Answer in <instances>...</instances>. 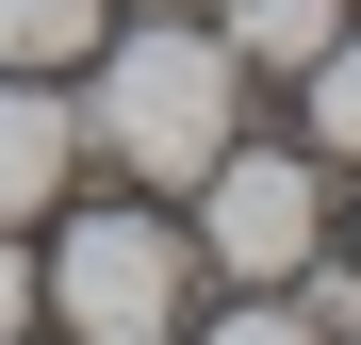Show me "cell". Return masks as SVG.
Instances as JSON below:
<instances>
[{"label":"cell","instance_id":"cell-9","mask_svg":"<svg viewBox=\"0 0 361 345\" xmlns=\"http://www.w3.org/2000/svg\"><path fill=\"white\" fill-rule=\"evenodd\" d=\"M17 329H33V247L0 230V345H17Z\"/></svg>","mask_w":361,"mask_h":345},{"label":"cell","instance_id":"cell-7","mask_svg":"<svg viewBox=\"0 0 361 345\" xmlns=\"http://www.w3.org/2000/svg\"><path fill=\"white\" fill-rule=\"evenodd\" d=\"M99 49V0H0V66H66Z\"/></svg>","mask_w":361,"mask_h":345},{"label":"cell","instance_id":"cell-2","mask_svg":"<svg viewBox=\"0 0 361 345\" xmlns=\"http://www.w3.org/2000/svg\"><path fill=\"white\" fill-rule=\"evenodd\" d=\"M33 313L66 329V345L180 329V230H164V214H66V247L33 263Z\"/></svg>","mask_w":361,"mask_h":345},{"label":"cell","instance_id":"cell-5","mask_svg":"<svg viewBox=\"0 0 361 345\" xmlns=\"http://www.w3.org/2000/svg\"><path fill=\"white\" fill-rule=\"evenodd\" d=\"M295 99H312V164H361V33H329L295 66Z\"/></svg>","mask_w":361,"mask_h":345},{"label":"cell","instance_id":"cell-4","mask_svg":"<svg viewBox=\"0 0 361 345\" xmlns=\"http://www.w3.org/2000/svg\"><path fill=\"white\" fill-rule=\"evenodd\" d=\"M66 164H82V99L49 66H0V230H33L66 198Z\"/></svg>","mask_w":361,"mask_h":345},{"label":"cell","instance_id":"cell-10","mask_svg":"<svg viewBox=\"0 0 361 345\" xmlns=\"http://www.w3.org/2000/svg\"><path fill=\"white\" fill-rule=\"evenodd\" d=\"M115 345H180V329H115Z\"/></svg>","mask_w":361,"mask_h":345},{"label":"cell","instance_id":"cell-8","mask_svg":"<svg viewBox=\"0 0 361 345\" xmlns=\"http://www.w3.org/2000/svg\"><path fill=\"white\" fill-rule=\"evenodd\" d=\"M197 345H329V313H312V296H279V279H263V313H214Z\"/></svg>","mask_w":361,"mask_h":345},{"label":"cell","instance_id":"cell-1","mask_svg":"<svg viewBox=\"0 0 361 345\" xmlns=\"http://www.w3.org/2000/svg\"><path fill=\"white\" fill-rule=\"evenodd\" d=\"M247 115V49L230 33H99V83H82V148H115L132 181H197Z\"/></svg>","mask_w":361,"mask_h":345},{"label":"cell","instance_id":"cell-11","mask_svg":"<svg viewBox=\"0 0 361 345\" xmlns=\"http://www.w3.org/2000/svg\"><path fill=\"white\" fill-rule=\"evenodd\" d=\"M17 345H66V329H17Z\"/></svg>","mask_w":361,"mask_h":345},{"label":"cell","instance_id":"cell-12","mask_svg":"<svg viewBox=\"0 0 361 345\" xmlns=\"http://www.w3.org/2000/svg\"><path fill=\"white\" fill-rule=\"evenodd\" d=\"M329 345H361V329H329Z\"/></svg>","mask_w":361,"mask_h":345},{"label":"cell","instance_id":"cell-3","mask_svg":"<svg viewBox=\"0 0 361 345\" xmlns=\"http://www.w3.org/2000/svg\"><path fill=\"white\" fill-rule=\"evenodd\" d=\"M312 230H329V164H312V148H214V164H197V263H214V279L263 296V279L312 263Z\"/></svg>","mask_w":361,"mask_h":345},{"label":"cell","instance_id":"cell-6","mask_svg":"<svg viewBox=\"0 0 361 345\" xmlns=\"http://www.w3.org/2000/svg\"><path fill=\"white\" fill-rule=\"evenodd\" d=\"M329 33H345V0H230V49L247 66H312Z\"/></svg>","mask_w":361,"mask_h":345}]
</instances>
